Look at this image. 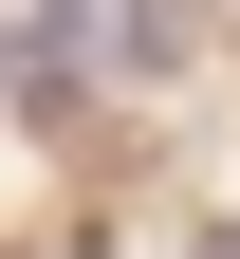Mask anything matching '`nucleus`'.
Listing matches in <instances>:
<instances>
[{"instance_id": "obj_2", "label": "nucleus", "mask_w": 240, "mask_h": 259, "mask_svg": "<svg viewBox=\"0 0 240 259\" xmlns=\"http://www.w3.org/2000/svg\"><path fill=\"white\" fill-rule=\"evenodd\" d=\"M203 259H240V241H203Z\"/></svg>"}, {"instance_id": "obj_1", "label": "nucleus", "mask_w": 240, "mask_h": 259, "mask_svg": "<svg viewBox=\"0 0 240 259\" xmlns=\"http://www.w3.org/2000/svg\"><path fill=\"white\" fill-rule=\"evenodd\" d=\"M111 56H129V74H166V56H203V0H111Z\"/></svg>"}]
</instances>
